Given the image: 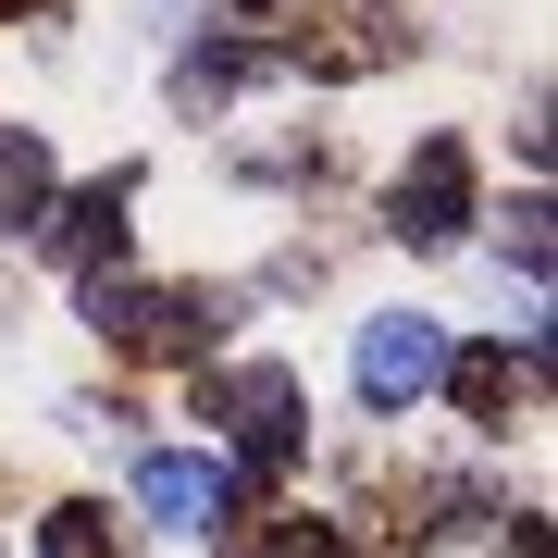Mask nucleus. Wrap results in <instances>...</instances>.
Wrapping results in <instances>:
<instances>
[{
	"mask_svg": "<svg viewBox=\"0 0 558 558\" xmlns=\"http://www.w3.org/2000/svg\"><path fill=\"white\" fill-rule=\"evenodd\" d=\"M87 299H100V336L149 348V360H199L223 336V299H211V286H87Z\"/></svg>",
	"mask_w": 558,
	"mask_h": 558,
	"instance_id": "f257e3e1",
	"label": "nucleus"
},
{
	"mask_svg": "<svg viewBox=\"0 0 558 558\" xmlns=\"http://www.w3.org/2000/svg\"><path fill=\"white\" fill-rule=\"evenodd\" d=\"M435 373H447V323H435V311L360 323V398H373V410H422V398H435Z\"/></svg>",
	"mask_w": 558,
	"mask_h": 558,
	"instance_id": "f03ea898",
	"label": "nucleus"
},
{
	"mask_svg": "<svg viewBox=\"0 0 558 558\" xmlns=\"http://www.w3.org/2000/svg\"><path fill=\"white\" fill-rule=\"evenodd\" d=\"M385 223H398L410 248H447L459 223H472V149H459V137H422L410 174L385 186Z\"/></svg>",
	"mask_w": 558,
	"mask_h": 558,
	"instance_id": "7ed1b4c3",
	"label": "nucleus"
},
{
	"mask_svg": "<svg viewBox=\"0 0 558 558\" xmlns=\"http://www.w3.org/2000/svg\"><path fill=\"white\" fill-rule=\"evenodd\" d=\"M199 398H211V422H223V435H236V447L260 459V472H274V459L299 447V385H286L274 360H248V373H211Z\"/></svg>",
	"mask_w": 558,
	"mask_h": 558,
	"instance_id": "20e7f679",
	"label": "nucleus"
},
{
	"mask_svg": "<svg viewBox=\"0 0 558 558\" xmlns=\"http://www.w3.org/2000/svg\"><path fill=\"white\" fill-rule=\"evenodd\" d=\"M137 497H149V521H174V534H211V521L236 509V472H223V459H186V447H149Z\"/></svg>",
	"mask_w": 558,
	"mask_h": 558,
	"instance_id": "39448f33",
	"label": "nucleus"
},
{
	"mask_svg": "<svg viewBox=\"0 0 558 558\" xmlns=\"http://www.w3.org/2000/svg\"><path fill=\"white\" fill-rule=\"evenodd\" d=\"M336 38H299V62L311 75H373V62H398V25H385V0H336Z\"/></svg>",
	"mask_w": 558,
	"mask_h": 558,
	"instance_id": "423d86ee",
	"label": "nucleus"
},
{
	"mask_svg": "<svg viewBox=\"0 0 558 558\" xmlns=\"http://www.w3.org/2000/svg\"><path fill=\"white\" fill-rule=\"evenodd\" d=\"M112 248H124V174H112V186H87V199L62 211V260H75V274H100Z\"/></svg>",
	"mask_w": 558,
	"mask_h": 558,
	"instance_id": "0eeeda50",
	"label": "nucleus"
},
{
	"mask_svg": "<svg viewBox=\"0 0 558 558\" xmlns=\"http://www.w3.org/2000/svg\"><path fill=\"white\" fill-rule=\"evenodd\" d=\"M248 75H274V62H260V50H186V62H174V100L211 112V100H236Z\"/></svg>",
	"mask_w": 558,
	"mask_h": 558,
	"instance_id": "6e6552de",
	"label": "nucleus"
},
{
	"mask_svg": "<svg viewBox=\"0 0 558 558\" xmlns=\"http://www.w3.org/2000/svg\"><path fill=\"white\" fill-rule=\"evenodd\" d=\"M38 211H50V149L0 137V223H38Z\"/></svg>",
	"mask_w": 558,
	"mask_h": 558,
	"instance_id": "1a4fd4ad",
	"label": "nucleus"
},
{
	"mask_svg": "<svg viewBox=\"0 0 558 558\" xmlns=\"http://www.w3.org/2000/svg\"><path fill=\"white\" fill-rule=\"evenodd\" d=\"M38 558H124V546H112L100 509H50V521H38Z\"/></svg>",
	"mask_w": 558,
	"mask_h": 558,
	"instance_id": "9d476101",
	"label": "nucleus"
},
{
	"mask_svg": "<svg viewBox=\"0 0 558 558\" xmlns=\"http://www.w3.org/2000/svg\"><path fill=\"white\" fill-rule=\"evenodd\" d=\"M435 385H459V410H484V422L509 410V360H497V348H472V360H447Z\"/></svg>",
	"mask_w": 558,
	"mask_h": 558,
	"instance_id": "9b49d317",
	"label": "nucleus"
},
{
	"mask_svg": "<svg viewBox=\"0 0 558 558\" xmlns=\"http://www.w3.org/2000/svg\"><path fill=\"white\" fill-rule=\"evenodd\" d=\"M509 260H521V274H546V199L509 211Z\"/></svg>",
	"mask_w": 558,
	"mask_h": 558,
	"instance_id": "f8f14e48",
	"label": "nucleus"
},
{
	"mask_svg": "<svg viewBox=\"0 0 558 558\" xmlns=\"http://www.w3.org/2000/svg\"><path fill=\"white\" fill-rule=\"evenodd\" d=\"M274 558H336V534H323V521H299V534H286Z\"/></svg>",
	"mask_w": 558,
	"mask_h": 558,
	"instance_id": "ddd939ff",
	"label": "nucleus"
},
{
	"mask_svg": "<svg viewBox=\"0 0 558 558\" xmlns=\"http://www.w3.org/2000/svg\"><path fill=\"white\" fill-rule=\"evenodd\" d=\"M236 13H274V0H236Z\"/></svg>",
	"mask_w": 558,
	"mask_h": 558,
	"instance_id": "4468645a",
	"label": "nucleus"
}]
</instances>
